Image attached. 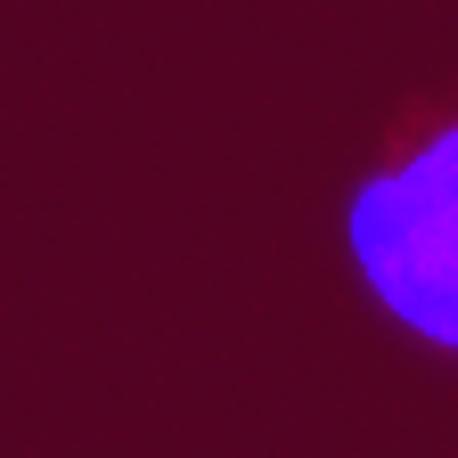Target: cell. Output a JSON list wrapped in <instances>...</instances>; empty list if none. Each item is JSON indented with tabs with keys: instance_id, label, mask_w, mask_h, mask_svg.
<instances>
[{
	"instance_id": "1",
	"label": "cell",
	"mask_w": 458,
	"mask_h": 458,
	"mask_svg": "<svg viewBox=\"0 0 458 458\" xmlns=\"http://www.w3.org/2000/svg\"><path fill=\"white\" fill-rule=\"evenodd\" d=\"M335 311L434 393H458V57L401 82L311 189Z\"/></svg>"
}]
</instances>
